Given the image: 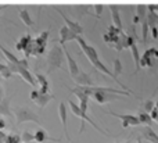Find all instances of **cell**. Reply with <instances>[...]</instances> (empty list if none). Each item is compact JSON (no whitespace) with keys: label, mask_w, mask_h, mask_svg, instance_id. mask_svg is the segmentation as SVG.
Masks as SVG:
<instances>
[{"label":"cell","mask_w":158,"mask_h":143,"mask_svg":"<svg viewBox=\"0 0 158 143\" xmlns=\"http://www.w3.org/2000/svg\"><path fill=\"white\" fill-rule=\"evenodd\" d=\"M32 38H33L32 35H29V33H25V35L21 36V38H19V40L15 43V49L18 50V52H24V50L28 47L29 42L32 40Z\"/></svg>","instance_id":"obj_20"},{"label":"cell","mask_w":158,"mask_h":143,"mask_svg":"<svg viewBox=\"0 0 158 143\" xmlns=\"http://www.w3.org/2000/svg\"><path fill=\"white\" fill-rule=\"evenodd\" d=\"M35 78H36V82L40 85L39 90H40L42 93H49V81H47L46 75L38 72V74H35Z\"/></svg>","instance_id":"obj_19"},{"label":"cell","mask_w":158,"mask_h":143,"mask_svg":"<svg viewBox=\"0 0 158 143\" xmlns=\"http://www.w3.org/2000/svg\"><path fill=\"white\" fill-rule=\"evenodd\" d=\"M157 124H158V120H157Z\"/></svg>","instance_id":"obj_41"},{"label":"cell","mask_w":158,"mask_h":143,"mask_svg":"<svg viewBox=\"0 0 158 143\" xmlns=\"http://www.w3.org/2000/svg\"><path fill=\"white\" fill-rule=\"evenodd\" d=\"M8 100H10L8 97L0 100V116H8V117L13 116V113L10 110V102Z\"/></svg>","instance_id":"obj_21"},{"label":"cell","mask_w":158,"mask_h":143,"mask_svg":"<svg viewBox=\"0 0 158 143\" xmlns=\"http://www.w3.org/2000/svg\"><path fill=\"white\" fill-rule=\"evenodd\" d=\"M4 128H6V122H4V120L0 118V131H3Z\"/></svg>","instance_id":"obj_36"},{"label":"cell","mask_w":158,"mask_h":143,"mask_svg":"<svg viewBox=\"0 0 158 143\" xmlns=\"http://www.w3.org/2000/svg\"><path fill=\"white\" fill-rule=\"evenodd\" d=\"M14 117H15V121L18 125L25 124V122H35V124H38L39 127L42 125L40 116H39L38 113H35L32 108L27 107V106L14 108Z\"/></svg>","instance_id":"obj_2"},{"label":"cell","mask_w":158,"mask_h":143,"mask_svg":"<svg viewBox=\"0 0 158 143\" xmlns=\"http://www.w3.org/2000/svg\"><path fill=\"white\" fill-rule=\"evenodd\" d=\"M150 116H151V118L156 120V121H157V120H158V108H157V107H154L153 110H151Z\"/></svg>","instance_id":"obj_33"},{"label":"cell","mask_w":158,"mask_h":143,"mask_svg":"<svg viewBox=\"0 0 158 143\" xmlns=\"http://www.w3.org/2000/svg\"><path fill=\"white\" fill-rule=\"evenodd\" d=\"M49 36H50V32L49 31H44V32L39 33L38 36L32 38V40L29 42L28 47L24 50V56L27 58H29L31 56H42L44 53L47 47V43H49Z\"/></svg>","instance_id":"obj_1"},{"label":"cell","mask_w":158,"mask_h":143,"mask_svg":"<svg viewBox=\"0 0 158 143\" xmlns=\"http://www.w3.org/2000/svg\"><path fill=\"white\" fill-rule=\"evenodd\" d=\"M58 14L61 15V18L64 19V22H65V25L69 28V29L72 31L74 33H77L78 36H81L82 33H83V28H82V25L79 24V22H77V21H72L69 17H67L65 14L63 13V11H58Z\"/></svg>","instance_id":"obj_13"},{"label":"cell","mask_w":158,"mask_h":143,"mask_svg":"<svg viewBox=\"0 0 158 143\" xmlns=\"http://www.w3.org/2000/svg\"><path fill=\"white\" fill-rule=\"evenodd\" d=\"M58 116H60L61 124H63V129H64V135H65L67 141H68V143H72L71 138H69V133H68V128H67V121H68V110H67L65 102H61L60 104H58Z\"/></svg>","instance_id":"obj_8"},{"label":"cell","mask_w":158,"mask_h":143,"mask_svg":"<svg viewBox=\"0 0 158 143\" xmlns=\"http://www.w3.org/2000/svg\"><path fill=\"white\" fill-rule=\"evenodd\" d=\"M68 104H69V108H71L72 114H75V116L79 117V118L82 120V125H81V129H79V133H82V132H83V131H85V122H89V124L92 125V127L94 128V129H97L98 132H100V133H103L104 136H111L108 132H107V131H104L103 128L100 127V125H97V124H96V122L93 121V120L89 117V114H87V113H85V111H82V110H81V107H79V104H77V103H75V102H72V100H69V102H68Z\"/></svg>","instance_id":"obj_3"},{"label":"cell","mask_w":158,"mask_h":143,"mask_svg":"<svg viewBox=\"0 0 158 143\" xmlns=\"http://www.w3.org/2000/svg\"><path fill=\"white\" fill-rule=\"evenodd\" d=\"M93 8L96 10V15L100 17V15H101V13H103L104 6H103V4H94V6H93Z\"/></svg>","instance_id":"obj_32"},{"label":"cell","mask_w":158,"mask_h":143,"mask_svg":"<svg viewBox=\"0 0 158 143\" xmlns=\"http://www.w3.org/2000/svg\"><path fill=\"white\" fill-rule=\"evenodd\" d=\"M156 107V103L153 102V99H150V100H147V102L143 104V108H144V111H147V113H151V110Z\"/></svg>","instance_id":"obj_31"},{"label":"cell","mask_w":158,"mask_h":143,"mask_svg":"<svg viewBox=\"0 0 158 143\" xmlns=\"http://www.w3.org/2000/svg\"><path fill=\"white\" fill-rule=\"evenodd\" d=\"M64 47L60 43L56 44L47 54V67H49V72H53L54 69L63 68L64 64Z\"/></svg>","instance_id":"obj_4"},{"label":"cell","mask_w":158,"mask_h":143,"mask_svg":"<svg viewBox=\"0 0 158 143\" xmlns=\"http://www.w3.org/2000/svg\"><path fill=\"white\" fill-rule=\"evenodd\" d=\"M147 10H148V7L146 4H139L136 7V11H137L136 15L140 18V22H142V19H144L146 17H147V13H148Z\"/></svg>","instance_id":"obj_27"},{"label":"cell","mask_w":158,"mask_h":143,"mask_svg":"<svg viewBox=\"0 0 158 143\" xmlns=\"http://www.w3.org/2000/svg\"><path fill=\"white\" fill-rule=\"evenodd\" d=\"M35 142H38V143H44V142H57V143H60L61 139H58V138H52V136L47 133V131L43 129V128L40 127V128H39V129L35 132Z\"/></svg>","instance_id":"obj_14"},{"label":"cell","mask_w":158,"mask_h":143,"mask_svg":"<svg viewBox=\"0 0 158 143\" xmlns=\"http://www.w3.org/2000/svg\"><path fill=\"white\" fill-rule=\"evenodd\" d=\"M19 18H21V21L24 22L27 27H33V19H32V17H31L29 11L21 10L19 11Z\"/></svg>","instance_id":"obj_24"},{"label":"cell","mask_w":158,"mask_h":143,"mask_svg":"<svg viewBox=\"0 0 158 143\" xmlns=\"http://www.w3.org/2000/svg\"><path fill=\"white\" fill-rule=\"evenodd\" d=\"M107 114L110 116L115 117V118H119L122 121V127L123 128H128V127H137L140 124V120L137 116H133V114H118L114 113V111H107Z\"/></svg>","instance_id":"obj_6"},{"label":"cell","mask_w":158,"mask_h":143,"mask_svg":"<svg viewBox=\"0 0 158 143\" xmlns=\"http://www.w3.org/2000/svg\"><path fill=\"white\" fill-rule=\"evenodd\" d=\"M21 135L19 133H10L6 136L4 143H21Z\"/></svg>","instance_id":"obj_28"},{"label":"cell","mask_w":158,"mask_h":143,"mask_svg":"<svg viewBox=\"0 0 158 143\" xmlns=\"http://www.w3.org/2000/svg\"><path fill=\"white\" fill-rule=\"evenodd\" d=\"M139 22H140V18H139L137 15H135V17H133V24H135V25H137Z\"/></svg>","instance_id":"obj_37"},{"label":"cell","mask_w":158,"mask_h":143,"mask_svg":"<svg viewBox=\"0 0 158 143\" xmlns=\"http://www.w3.org/2000/svg\"><path fill=\"white\" fill-rule=\"evenodd\" d=\"M123 31L119 29V28H117L114 24L110 25L108 27V31H107L106 33H104V42L108 44H114L115 42L118 40V38L121 36V33H122Z\"/></svg>","instance_id":"obj_9"},{"label":"cell","mask_w":158,"mask_h":143,"mask_svg":"<svg viewBox=\"0 0 158 143\" xmlns=\"http://www.w3.org/2000/svg\"><path fill=\"white\" fill-rule=\"evenodd\" d=\"M110 10H111V17H112V24L115 25L117 28L123 31V25H122V18H121V14H119V7L118 6L111 4L110 6Z\"/></svg>","instance_id":"obj_16"},{"label":"cell","mask_w":158,"mask_h":143,"mask_svg":"<svg viewBox=\"0 0 158 143\" xmlns=\"http://www.w3.org/2000/svg\"><path fill=\"white\" fill-rule=\"evenodd\" d=\"M142 43L143 44H147V39H148V29H150V25H148L147 21V17L144 19H142Z\"/></svg>","instance_id":"obj_22"},{"label":"cell","mask_w":158,"mask_h":143,"mask_svg":"<svg viewBox=\"0 0 158 143\" xmlns=\"http://www.w3.org/2000/svg\"><path fill=\"white\" fill-rule=\"evenodd\" d=\"M151 29H153V36H154L156 39H158V28L154 27V28H151Z\"/></svg>","instance_id":"obj_34"},{"label":"cell","mask_w":158,"mask_h":143,"mask_svg":"<svg viewBox=\"0 0 158 143\" xmlns=\"http://www.w3.org/2000/svg\"><path fill=\"white\" fill-rule=\"evenodd\" d=\"M156 107L158 108V100H157V102H156Z\"/></svg>","instance_id":"obj_39"},{"label":"cell","mask_w":158,"mask_h":143,"mask_svg":"<svg viewBox=\"0 0 158 143\" xmlns=\"http://www.w3.org/2000/svg\"><path fill=\"white\" fill-rule=\"evenodd\" d=\"M77 38H78L77 33H74L67 25H64V27H61V29H60V39H58V43H60L61 46H64L67 42L77 40Z\"/></svg>","instance_id":"obj_12"},{"label":"cell","mask_w":158,"mask_h":143,"mask_svg":"<svg viewBox=\"0 0 158 143\" xmlns=\"http://www.w3.org/2000/svg\"><path fill=\"white\" fill-rule=\"evenodd\" d=\"M0 8H2V7H0Z\"/></svg>","instance_id":"obj_42"},{"label":"cell","mask_w":158,"mask_h":143,"mask_svg":"<svg viewBox=\"0 0 158 143\" xmlns=\"http://www.w3.org/2000/svg\"><path fill=\"white\" fill-rule=\"evenodd\" d=\"M142 136L144 139H147L148 142H151V143H158V133H156V131H154L150 125H147V127L143 128Z\"/></svg>","instance_id":"obj_18"},{"label":"cell","mask_w":158,"mask_h":143,"mask_svg":"<svg viewBox=\"0 0 158 143\" xmlns=\"http://www.w3.org/2000/svg\"><path fill=\"white\" fill-rule=\"evenodd\" d=\"M137 117H139V120H140V124L151 125V122H153V118H151L150 113H147V111H144V110H140Z\"/></svg>","instance_id":"obj_25"},{"label":"cell","mask_w":158,"mask_h":143,"mask_svg":"<svg viewBox=\"0 0 158 143\" xmlns=\"http://www.w3.org/2000/svg\"><path fill=\"white\" fill-rule=\"evenodd\" d=\"M131 52H132V57H133V61H135V67H136V69H135L133 74H136V72L140 71V68H142V65H140V58H142V56L139 54V49H137V43L136 42H133V43L131 44Z\"/></svg>","instance_id":"obj_17"},{"label":"cell","mask_w":158,"mask_h":143,"mask_svg":"<svg viewBox=\"0 0 158 143\" xmlns=\"http://www.w3.org/2000/svg\"><path fill=\"white\" fill-rule=\"evenodd\" d=\"M121 72H122V64H121V60L119 58H115L114 60V74L118 77Z\"/></svg>","instance_id":"obj_30"},{"label":"cell","mask_w":158,"mask_h":143,"mask_svg":"<svg viewBox=\"0 0 158 143\" xmlns=\"http://www.w3.org/2000/svg\"><path fill=\"white\" fill-rule=\"evenodd\" d=\"M75 83L79 86H93V79L92 77H90L89 74H86V72L81 71L79 74L77 75V77L74 78Z\"/></svg>","instance_id":"obj_15"},{"label":"cell","mask_w":158,"mask_h":143,"mask_svg":"<svg viewBox=\"0 0 158 143\" xmlns=\"http://www.w3.org/2000/svg\"><path fill=\"white\" fill-rule=\"evenodd\" d=\"M148 10L158 11V4H150V6H148Z\"/></svg>","instance_id":"obj_35"},{"label":"cell","mask_w":158,"mask_h":143,"mask_svg":"<svg viewBox=\"0 0 158 143\" xmlns=\"http://www.w3.org/2000/svg\"><path fill=\"white\" fill-rule=\"evenodd\" d=\"M137 143H140V141H137Z\"/></svg>","instance_id":"obj_40"},{"label":"cell","mask_w":158,"mask_h":143,"mask_svg":"<svg viewBox=\"0 0 158 143\" xmlns=\"http://www.w3.org/2000/svg\"><path fill=\"white\" fill-rule=\"evenodd\" d=\"M21 141L22 142H33L35 141V133H31L28 131L21 133Z\"/></svg>","instance_id":"obj_29"},{"label":"cell","mask_w":158,"mask_h":143,"mask_svg":"<svg viewBox=\"0 0 158 143\" xmlns=\"http://www.w3.org/2000/svg\"><path fill=\"white\" fill-rule=\"evenodd\" d=\"M14 75V72L11 71L10 64H2L0 63V77L4 78V79H8Z\"/></svg>","instance_id":"obj_23"},{"label":"cell","mask_w":158,"mask_h":143,"mask_svg":"<svg viewBox=\"0 0 158 143\" xmlns=\"http://www.w3.org/2000/svg\"><path fill=\"white\" fill-rule=\"evenodd\" d=\"M17 74L21 75V78L25 81L27 83H29L31 86H33V88H36V85H38V82H36V78L35 75L32 74V72L29 71V69L27 68V67H21V65H17Z\"/></svg>","instance_id":"obj_10"},{"label":"cell","mask_w":158,"mask_h":143,"mask_svg":"<svg viewBox=\"0 0 158 143\" xmlns=\"http://www.w3.org/2000/svg\"><path fill=\"white\" fill-rule=\"evenodd\" d=\"M29 97H31V100H32L33 103H36L39 107L43 108V107H46V106L49 104L50 100L53 99V95H50V93H42L39 89H32Z\"/></svg>","instance_id":"obj_7"},{"label":"cell","mask_w":158,"mask_h":143,"mask_svg":"<svg viewBox=\"0 0 158 143\" xmlns=\"http://www.w3.org/2000/svg\"><path fill=\"white\" fill-rule=\"evenodd\" d=\"M147 21H148V25H150V28H154L156 25H158V14H157V11L148 10V13H147Z\"/></svg>","instance_id":"obj_26"},{"label":"cell","mask_w":158,"mask_h":143,"mask_svg":"<svg viewBox=\"0 0 158 143\" xmlns=\"http://www.w3.org/2000/svg\"><path fill=\"white\" fill-rule=\"evenodd\" d=\"M22 143H38V142H35V141H33V142H22Z\"/></svg>","instance_id":"obj_38"},{"label":"cell","mask_w":158,"mask_h":143,"mask_svg":"<svg viewBox=\"0 0 158 143\" xmlns=\"http://www.w3.org/2000/svg\"><path fill=\"white\" fill-rule=\"evenodd\" d=\"M77 42L79 43V47L82 49V52L85 53V56L87 57V60H89L92 64H93V63H96L97 60H100L97 50H96L93 46H90V44L87 43V42L83 38H82V35H81V36H78V38H77Z\"/></svg>","instance_id":"obj_5"},{"label":"cell","mask_w":158,"mask_h":143,"mask_svg":"<svg viewBox=\"0 0 158 143\" xmlns=\"http://www.w3.org/2000/svg\"><path fill=\"white\" fill-rule=\"evenodd\" d=\"M64 54H65V58H67V63H68V69H69V74H71V77H72V79H74L75 77L81 72V69H79V67H78V63L75 61V58L71 56V53L68 52V49L65 47V44H64Z\"/></svg>","instance_id":"obj_11"}]
</instances>
